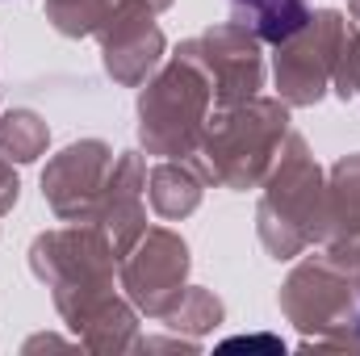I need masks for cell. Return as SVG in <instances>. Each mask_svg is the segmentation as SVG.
Listing matches in <instances>:
<instances>
[{
	"mask_svg": "<svg viewBox=\"0 0 360 356\" xmlns=\"http://www.w3.org/2000/svg\"><path fill=\"white\" fill-rule=\"evenodd\" d=\"M239 13L252 17V30L269 42H285L306 25V0H235Z\"/></svg>",
	"mask_w": 360,
	"mask_h": 356,
	"instance_id": "6da1fadb",
	"label": "cell"
},
{
	"mask_svg": "<svg viewBox=\"0 0 360 356\" xmlns=\"http://www.w3.org/2000/svg\"><path fill=\"white\" fill-rule=\"evenodd\" d=\"M356 331H360V306H356Z\"/></svg>",
	"mask_w": 360,
	"mask_h": 356,
	"instance_id": "7a4b0ae2",
	"label": "cell"
}]
</instances>
